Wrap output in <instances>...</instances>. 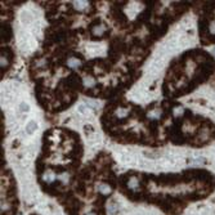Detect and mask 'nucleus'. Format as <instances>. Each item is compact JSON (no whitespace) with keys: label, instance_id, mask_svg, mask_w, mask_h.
Returning <instances> with one entry per match:
<instances>
[{"label":"nucleus","instance_id":"10","mask_svg":"<svg viewBox=\"0 0 215 215\" xmlns=\"http://www.w3.org/2000/svg\"><path fill=\"white\" fill-rule=\"evenodd\" d=\"M84 83H85L86 86H93L94 85V80L93 79H85V81Z\"/></svg>","mask_w":215,"mask_h":215},{"label":"nucleus","instance_id":"4","mask_svg":"<svg viewBox=\"0 0 215 215\" xmlns=\"http://www.w3.org/2000/svg\"><path fill=\"white\" fill-rule=\"evenodd\" d=\"M187 163H188V164H205L206 161L203 160L202 157H200V158H195V160H192V158H188V160H187Z\"/></svg>","mask_w":215,"mask_h":215},{"label":"nucleus","instance_id":"6","mask_svg":"<svg viewBox=\"0 0 215 215\" xmlns=\"http://www.w3.org/2000/svg\"><path fill=\"white\" fill-rule=\"evenodd\" d=\"M137 184H138V180H137L135 178L130 179V180H129V183H128L129 188H132V189H134V188H135V187H137Z\"/></svg>","mask_w":215,"mask_h":215},{"label":"nucleus","instance_id":"1","mask_svg":"<svg viewBox=\"0 0 215 215\" xmlns=\"http://www.w3.org/2000/svg\"><path fill=\"white\" fill-rule=\"evenodd\" d=\"M67 65H68V67H71V68H79V67L81 66V62H80L77 58H70L68 61H67Z\"/></svg>","mask_w":215,"mask_h":215},{"label":"nucleus","instance_id":"2","mask_svg":"<svg viewBox=\"0 0 215 215\" xmlns=\"http://www.w3.org/2000/svg\"><path fill=\"white\" fill-rule=\"evenodd\" d=\"M36 126H37V124L35 121H30L29 124H27V128H26L27 134H32L35 130H36Z\"/></svg>","mask_w":215,"mask_h":215},{"label":"nucleus","instance_id":"3","mask_svg":"<svg viewBox=\"0 0 215 215\" xmlns=\"http://www.w3.org/2000/svg\"><path fill=\"white\" fill-rule=\"evenodd\" d=\"M73 6H75L76 9H85L86 6H88V3H85V1H76L75 4H73Z\"/></svg>","mask_w":215,"mask_h":215},{"label":"nucleus","instance_id":"13","mask_svg":"<svg viewBox=\"0 0 215 215\" xmlns=\"http://www.w3.org/2000/svg\"><path fill=\"white\" fill-rule=\"evenodd\" d=\"M19 215H22V214H19Z\"/></svg>","mask_w":215,"mask_h":215},{"label":"nucleus","instance_id":"7","mask_svg":"<svg viewBox=\"0 0 215 215\" xmlns=\"http://www.w3.org/2000/svg\"><path fill=\"white\" fill-rule=\"evenodd\" d=\"M99 191H101V192H103V193H110L111 189H110V187H108V186H106V184H101V186H99Z\"/></svg>","mask_w":215,"mask_h":215},{"label":"nucleus","instance_id":"12","mask_svg":"<svg viewBox=\"0 0 215 215\" xmlns=\"http://www.w3.org/2000/svg\"><path fill=\"white\" fill-rule=\"evenodd\" d=\"M213 54H215V48L213 49Z\"/></svg>","mask_w":215,"mask_h":215},{"label":"nucleus","instance_id":"8","mask_svg":"<svg viewBox=\"0 0 215 215\" xmlns=\"http://www.w3.org/2000/svg\"><path fill=\"white\" fill-rule=\"evenodd\" d=\"M103 30H104V27H103V26H98V27H96V29H94V34L101 35L102 32H103Z\"/></svg>","mask_w":215,"mask_h":215},{"label":"nucleus","instance_id":"5","mask_svg":"<svg viewBox=\"0 0 215 215\" xmlns=\"http://www.w3.org/2000/svg\"><path fill=\"white\" fill-rule=\"evenodd\" d=\"M126 115H128V111L124 110V108H119V110L116 111V116H117V117H120V119L125 117Z\"/></svg>","mask_w":215,"mask_h":215},{"label":"nucleus","instance_id":"11","mask_svg":"<svg viewBox=\"0 0 215 215\" xmlns=\"http://www.w3.org/2000/svg\"><path fill=\"white\" fill-rule=\"evenodd\" d=\"M86 215H96V214H94V213H88Z\"/></svg>","mask_w":215,"mask_h":215},{"label":"nucleus","instance_id":"9","mask_svg":"<svg viewBox=\"0 0 215 215\" xmlns=\"http://www.w3.org/2000/svg\"><path fill=\"white\" fill-rule=\"evenodd\" d=\"M19 110L22 111V112H27V111L30 110V107H29V106H27L26 103H21V107H19Z\"/></svg>","mask_w":215,"mask_h":215}]
</instances>
